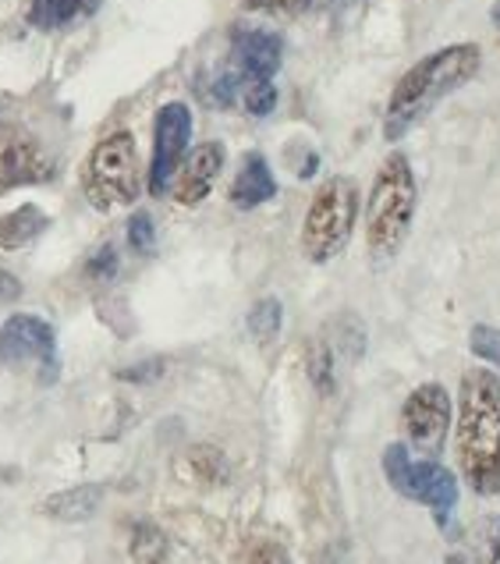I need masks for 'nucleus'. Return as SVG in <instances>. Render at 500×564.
I'll list each match as a JSON object with an SVG mask.
<instances>
[{"instance_id": "f257e3e1", "label": "nucleus", "mask_w": 500, "mask_h": 564, "mask_svg": "<svg viewBox=\"0 0 500 564\" xmlns=\"http://www.w3.org/2000/svg\"><path fill=\"white\" fill-rule=\"evenodd\" d=\"M455 451L476 494H500V380L490 369H469L461 377Z\"/></svg>"}, {"instance_id": "f03ea898", "label": "nucleus", "mask_w": 500, "mask_h": 564, "mask_svg": "<svg viewBox=\"0 0 500 564\" xmlns=\"http://www.w3.org/2000/svg\"><path fill=\"white\" fill-rule=\"evenodd\" d=\"M479 64H482V54L476 43H450L444 51L412 64L391 93V104H387V118H383V135L391 142L409 135L444 96L461 89L465 83H472Z\"/></svg>"}, {"instance_id": "7ed1b4c3", "label": "nucleus", "mask_w": 500, "mask_h": 564, "mask_svg": "<svg viewBox=\"0 0 500 564\" xmlns=\"http://www.w3.org/2000/svg\"><path fill=\"white\" fill-rule=\"evenodd\" d=\"M415 174L405 153H391L377 171L373 192L366 203V246L377 263H391L405 246L415 220Z\"/></svg>"}, {"instance_id": "20e7f679", "label": "nucleus", "mask_w": 500, "mask_h": 564, "mask_svg": "<svg viewBox=\"0 0 500 564\" xmlns=\"http://www.w3.org/2000/svg\"><path fill=\"white\" fill-rule=\"evenodd\" d=\"M355 217H359V188L351 178H327L316 188V196L305 209L302 220V252L305 260L324 267L337 252L348 246L355 231Z\"/></svg>"}, {"instance_id": "39448f33", "label": "nucleus", "mask_w": 500, "mask_h": 564, "mask_svg": "<svg viewBox=\"0 0 500 564\" xmlns=\"http://www.w3.org/2000/svg\"><path fill=\"white\" fill-rule=\"evenodd\" d=\"M86 199L107 214L115 206H132L142 192V171H139V147L132 132H115L93 147L86 171H83Z\"/></svg>"}, {"instance_id": "423d86ee", "label": "nucleus", "mask_w": 500, "mask_h": 564, "mask_svg": "<svg viewBox=\"0 0 500 564\" xmlns=\"http://www.w3.org/2000/svg\"><path fill=\"white\" fill-rule=\"evenodd\" d=\"M383 476L401 497L430 508L441 529L450 525L458 508V479L450 469H444L441 462H433V458L415 462L405 444H391L383 451Z\"/></svg>"}, {"instance_id": "0eeeda50", "label": "nucleus", "mask_w": 500, "mask_h": 564, "mask_svg": "<svg viewBox=\"0 0 500 564\" xmlns=\"http://www.w3.org/2000/svg\"><path fill=\"white\" fill-rule=\"evenodd\" d=\"M192 139V110L185 104H164L156 115V135H153V160H150V196L164 199L171 188L177 164L188 150Z\"/></svg>"}, {"instance_id": "6e6552de", "label": "nucleus", "mask_w": 500, "mask_h": 564, "mask_svg": "<svg viewBox=\"0 0 500 564\" xmlns=\"http://www.w3.org/2000/svg\"><path fill=\"white\" fill-rule=\"evenodd\" d=\"M57 337L46 319L19 313L0 327V362L8 366H40L43 380H54Z\"/></svg>"}, {"instance_id": "1a4fd4ad", "label": "nucleus", "mask_w": 500, "mask_h": 564, "mask_svg": "<svg viewBox=\"0 0 500 564\" xmlns=\"http://www.w3.org/2000/svg\"><path fill=\"white\" fill-rule=\"evenodd\" d=\"M401 426L423 455H437L450 426V394L444 391V383H419L405 398Z\"/></svg>"}, {"instance_id": "9d476101", "label": "nucleus", "mask_w": 500, "mask_h": 564, "mask_svg": "<svg viewBox=\"0 0 500 564\" xmlns=\"http://www.w3.org/2000/svg\"><path fill=\"white\" fill-rule=\"evenodd\" d=\"M54 174L51 156L22 128H0V196L19 185H36Z\"/></svg>"}, {"instance_id": "9b49d317", "label": "nucleus", "mask_w": 500, "mask_h": 564, "mask_svg": "<svg viewBox=\"0 0 500 564\" xmlns=\"http://www.w3.org/2000/svg\"><path fill=\"white\" fill-rule=\"evenodd\" d=\"M284 61V43L278 32L238 29L231 40V72L238 78H273Z\"/></svg>"}, {"instance_id": "f8f14e48", "label": "nucleus", "mask_w": 500, "mask_h": 564, "mask_svg": "<svg viewBox=\"0 0 500 564\" xmlns=\"http://www.w3.org/2000/svg\"><path fill=\"white\" fill-rule=\"evenodd\" d=\"M220 171H224V147L220 142H203V147L192 150L182 174H177L174 199L182 206H199L214 192Z\"/></svg>"}, {"instance_id": "ddd939ff", "label": "nucleus", "mask_w": 500, "mask_h": 564, "mask_svg": "<svg viewBox=\"0 0 500 564\" xmlns=\"http://www.w3.org/2000/svg\"><path fill=\"white\" fill-rule=\"evenodd\" d=\"M273 196H278V182H273V171L267 164V156L249 153L246 160H241L238 178L231 185V203L238 209H256V206L270 203Z\"/></svg>"}, {"instance_id": "4468645a", "label": "nucleus", "mask_w": 500, "mask_h": 564, "mask_svg": "<svg viewBox=\"0 0 500 564\" xmlns=\"http://www.w3.org/2000/svg\"><path fill=\"white\" fill-rule=\"evenodd\" d=\"M100 505H104V487L86 482V487H72V490H61L54 497H46L43 511L57 522H86L100 511Z\"/></svg>"}, {"instance_id": "2eb2a0df", "label": "nucleus", "mask_w": 500, "mask_h": 564, "mask_svg": "<svg viewBox=\"0 0 500 564\" xmlns=\"http://www.w3.org/2000/svg\"><path fill=\"white\" fill-rule=\"evenodd\" d=\"M100 8V0H32L29 4V22L36 29H68L75 22L89 19Z\"/></svg>"}, {"instance_id": "dca6fc26", "label": "nucleus", "mask_w": 500, "mask_h": 564, "mask_svg": "<svg viewBox=\"0 0 500 564\" xmlns=\"http://www.w3.org/2000/svg\"><path fill=\"white\" fill-rule=\"evenodd\" d=\"M51 217L40 206H19L8 217H0V249H22L29 241H36Z\"/></svg>"}, {"instance_id": "f3484780", "label": "nucleus", "mask_w": 500, "mask_h": 564, "mask_svg": "<svg viewBox=\"0 0 500 564\" xmlns=\"http://www.w3.org/2000/svg\"><path fill=\"white\" fill-rule=\"evenodd\" d=\"M281 319H284V310L278 299H260L252 305L249 313V334L256 345H270L273 337L281 334Z\"/></svg>"}, {"instance_id": "a211bd4d", "label": "nucleus", "mask_w": 500, "mask_h": 564, "mask_svg": "<svg viewBox=\"0 0 500 564\" xmlns=\"http://www.w3.org/2000/svg\"><path fill=\"white\" fill-rule=\"evenodd\" d=\"M238 100L252 118H267L270 110L278 107V89H273L270 78H241Z\"/></svg>"}, {"instance_id": "6ab92c4d", "label": "nucleus", "mask_w": 500, "mask_h": 564, "mask_svg": "<svg viewBox=\"0 0 500 564\" xmlns=\"http://www.w3.org/2000/svg\"><path fill=\"white\" fill-rule=\"evenodd\" d=\"M167 557V536L156 525L142 522L132 533V561L135 564H160Z\"/></svg>"}, {"instance_id": "aec40b11", "label": "nucleus", "mask_w": 500, "mask_h": 564, "mask_svg": "<svg viewBox=\"0 0 500 564\" xmlns=\"http://www.w3.org/2000/svg\"><path fill=\"white\" fill-rule=\"evenodd\" d=\"M305 366H309V377L316 383V391L319 394H330L334 391V351L324 341H313Z\"/></svg>"}, {"instance_id": "412c9836", "label": "nucleus", "mask_w": 500, "mask_h": 564, "mask_svg": "<svg viewBox=\"0 0 500 564\" xmlns=\"http://www.w3.org/2000/svg\"><path fill=\"white\" fill-rule=\"evenodd\" d=\"M469 348L472 356L490 362L493 369H500V327H490V324H476L472 334H469Z\"/></svg>"}, {"instance_id": "4be33fe9", "label": "nucleus", "mask_w": 500, "mask_h": 564, "mask_svg": "<svg viewBox=\"0 0 500 564\" xmlns=\"http://www.w3.org/2000/svg\"><path fill=\"white\" fill-rule=\"evenodd\" d=\"M188 462H192V469H196V476L203 482H220L224 476H228V465H224V455L214 447H196V451H188Z\"/></svg>"}, {"instance_id": "5701e85b", "label": "nucleus", "mask_w": 500, "mask_h": 564, "mask_svg": "<svg viewBox=\"0 0 500 564\" xmlns=\"http://www.w3.org/2000/svg\"><path fill=\"white\" fill-rule=\"evenodd\" d=\"M128 246H132L139 256H153L156 249V228H153V217L146 209H139V214L128 220Z\"/></svg>"}, {"instance_id": "b1692460", "label": "nucleus", "mask_w": 500, "mask_h": 564, "mask_svg": "<svg viewBox=\"0 0 500 564\" xmlns=\"http://www.w3.org/2000/svg\"><path fill=\"white\" fill-rule=\"evenodd\" d=\"M86 278L93 284H107L118 278V249L115 246H104L93 252V260L86 263Z\"/></svg>"}, {"instance_id": "393cba45", "label": "nucleus", "mask_w": 500, "mask_h": 564, "mask_svg": "<svg viewBox=\"0 0 500 564\" xmlns=\"http://www.w3.org/2000/svg\"><path fill=\"white\" fill-rule=\"evenodd\" d=\"M249 11H267V14H302L313 8V0H241Z\"/></svg>"}, {"instance_id": "a878e982", "label": "nucleus", "mask_w": 500, "mask_h": 564, "mask_svg": "<svg viewBox=\"0 0 500 564\" xmlns=\"http://www.w3.org/2000/svg\"><path fill=\"white\" fill-rule=\"evenodd\" d=\"M249 564H292V557H287V551L281 543H256L252 554H249Z\"/></svg>"}, {"instance_id": "bb28decb", "label": "nucleus", "mask_w": 500, "mask_h": 564, "mask_svg": "<svg viewBox=\"0 0 500 564\" xmlns=\"http://www.w3.org/2000/svg\"><path fill=\"white\" fill-rule=\"evenodd\" d=\"M482 564H500V519L490 525L487 536V551H482Z\"/></svg>"}, {"instance_id": "cd10ccee", "label": "nucleus", "mask_w": 500, "mask_h": 564, "mask_svg": "<svg viewBox=\"0 0 500 564\" xmlns=\"http://www.w3.org/2000/svg\"><path fill=\"white\" fill-rule=\"evenodd\" d=\"M160 373V362H146V366H132V369H121V380H153Z\"/></svg>"}, {"instance_id": "c85d7f7f", "label": "nucleus", "mask_w": 500, "mask_h": 564, "mask_svg": "<svg viewBox=\"0 0 500 564\" xmlns=\"http://www.w3.org/2000/svg\"><path fill=\"white\" fill-rule=\"evenodd\" d=\"M22 292V284L11 278V273H0V302H11V299H19Z\"/></svg>"}, {"instance_id": "c756f323", "label": "nucleus", "mask_w": 500, "mask_h": 564, "mask_svg": "<svg viewBox=\"0 0 500 564\" xmlns=\"http://www.w3.org/2000/svg\"><path fill=\"white\" fill-rule=\"evenodd\" d=\"M493 19H497V25H500V4H497V11H493Z\"/></svg>"}]
</instances>
